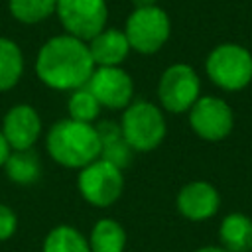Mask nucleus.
<instances>
[{"instance_id": "f257e3e1", "label": "nucleus", "mask_w": 252, "mask_h": 252, "mask_svg": "<svg viewBox=\"0 0 252 252\" xmlns=\"http://www.w3.org/2000/svg\"><path fill=\"white\" fill-rule=\"evenodd\" d=\"M94 71L87 41L69 33L47 39L35 57V73L43 85L55 91H75L89 83Z\"/></svg>"}, {"instance_id": "f03ea898", "label": "nucleus", "mask_w": 252, "mask_h": 252, "mask_svg": "<svg viewBox=\"0 0 252 252\" xmlns=\"http://www.w3.org/2000/svg\"><path fill=\"white\" fill-rule=\"evenodd\" d=\"M45 146L53 161L71 169H83L100 158L96 128L73 118L57 120L47 132Z\"/></svg>"}, {"instance_id": "7ed1b4c3", "label": "nucleus", "mask_w": 252, "mask_h": 252, "mask_svg": "<svg viewBox=\"0 0 252 252\" xmlns=\"http://www.w3.org/2000/svg\"><path fill=\"white\" fill-rule=\"evenodd\" d=\"M205 73L220 91H244L252 83V53L240 43H219L205 59Z\"/></svg>"}, {"instance_id": "20e7f679", "label": "nucleus", "mask_w": 252, "mask_h": 252, "mask_svg": "<svg viewBox=\"0 0 252 252\" xmlns=\"http://www.w3.org/2000/svg\"><path fill=\"white\" fill-rule=\"evenodd\" d=\"M120 128L134 152L156 150L167 134V124L161 108L150 100L130 102L122 114Z\"/></svg>"}, {"instance_id": "39448f33", "label": "nucleus", "mask_w": 252, "mask_h": 252, "mask_svg": "<svg viewBox=\"0 0 252 252\" xmlns=\"http://www.w3.org/2000/svg\"><path fill=\"white\" fill-rule=\"evenodd\" d=\"M126 39L130 47L142 55H152L159 51L171 33V22L163 8L148 6L134 8L124 26Z\"/></svg>"}, {"instance_id": "423d86ee", "label": "nucleus", "mask_w": 252, "mask_h": 252, "mask_svg": "<svg viewBox=\"0 0 252 252\" xmlns=\"http://www.w3.org/2000/svg\"><path fill=\"white\" fill-rule=\"evenodd\" d=\"M201 96V79L187 63L169 65L158 83V98L163 110L171 114L189 112Z\"/></svg>"}, {"instance_id": "0eeeda50", "label": "nucleus", "mask_w": 252, "mask_h": 252, "mask_svg": "<svg viewBox=\"0 0 252 252\" xmlns=\"http://www.w3.org/2000/svg\"><path fill=\"white\" fill-rule=\"evenodd\" d=\"M79 191L93 207H110L124 189V173L120 167L106 159H94L85 165L77 179Z\"/></svg>"}, {"instance_id": "6e6552de", "label": "nucleus", "mask_w": 252, "mask_h": 252, "mask_svg": "<svg viewBox=\"0 0 252 252\" xmlns=\"http://www.w3.org/2000/svg\"><path fill=\"white\" fill-rule=\"evenodd\" d=\"M187 114L191 130L205 142H220L234 128L232 106L215 94H201Z\"/></svg>"}, {"instance_id": "1a4fd4ad", "label": "nucleus", "mask_w": 252, "mask_h": 252, "mask_svg": "<svg viewBox=\"0 0 252 252\" xmlns=\"http://www.w3.org/2000/svg\"><path fill=\"white\" fill-rule=\"evenodd\" d=\"M55 14L65 32L83 41L93 39L106 28V0H57Z\"/></svg>"}, {"instance_id": "9d476101", "label": "nucleus", "mask_w": 252, "mask_h": 252, "mask_svg": "<svg viewBox=\"0 0 252 252\" xmlns=\"http://www.w3.org/2000/svg\"><path fill=\"white\" fill-rule=\"evenodd\" d=\"M87 87L100 106L112 110L126 108L134 96V81L122 67H94Z\"/></svg>"}, {"instance_id": "9b49d317", "label": "nucleus", "mask_w": 252, "mask_h": 252, "mask_svg": "<svg viewBox=\"0 0 252 252\" xmlns=\"http://www.w3.org/2000/svg\"><path fill=\"white\" fill-rule=\"evenodd\" d=\"M177 211L181 217L193 222H203L213 219L220 209V193L219 189L203 179L185 183L175 199Z\"/></svg>"}, {"instance_id": "f8f14e48", "label": "nucleus", "mask_w": 252, "mask_h": 252, "mask_svg": "<svg viewBox=\"0 0 252 252\" xmlns=\"http://www.w3.org/2000/svg\"><path fill=\"white\" fill-rule=\"evenodd\" d=\"M0 130L12 150H30L41 134V118L33 106L16 104L6 112Z\"/></svg>"}, {"instance_id": "ddd939ff", "label": "nucleus", "mask_w": 252, "mask_h": 252, "mask_svg": "<svg viewBox=\"0 0 252 252\" xmlns=\"http://www.w3.org/2000/svg\"><path fill=\"white\" fill-rule=\"evenodd\" d=\"M94 67H120V63L132 51L124 30L104 28L93 39L87 41Z\"/></svg>"}, {"instance_id": "4468645a", "label": "nucleus", "mask_w": 252, "mask_h": 252, "mask_svg": "<svg viewBox=\"0 0 252 252\" xmlns=\"http://www.w3.org/2000/svg\"><path fill=\"white\" fill-rule=\"evenodd\" d=\"M94 128H96L98 142H100V159H106L120 169L128 167L134 159V150L126 142L120 124L104 120L96 124Z\"/></svg>"}, {"instance_id": "2eb2a0df", "label": "nucleus", "mask_w": 252, "mask_h": 252, "mask_svg": "<svg viewBox=\"0 0 252 252\" xmlns=\"http://www.w3.org/2000/svg\"><path fill=\"white\" fill-rule=\"evenodd\" d=\"M220 246L228 252L252 250V217L244 213H228L219 224Z\"/></svg>"}, {"instance_id": "dca6fc26", "label": "nucleus", "mask_w": 252, "mask_h": 252, "mask_svg": "<svg viewBox=\"0 0 252 252\" xmlns=\"http://www.w3.org/2000/svg\"><path fill=\"white\" fill-rule=\"evenodd\" d=\"M6 175L10 181L18 185H32L41 175V161L37 154L30 150H12L6 163H4Z\"/></svg>"}, {"instance_id": "f3484780", "label": "nucleus", "mask_w": 252, "mask_h": 252, "mask_svg": "<svg viewBox=\"0 0 252 252\" xmlns=\"http://www.w3.org/2000/svg\"><path fill=\"white\" fill-rule=\"evenodd\" d=\"M91 252H124L126 230L114 219H100L89 236Z\"/></svg>"}, {"instance_id": "a211bd4d", "label": "nucleus", "mask_w": 252, "mask_h": 252, "mask_svg": "<svg viewBox=\"0 0 252 252\" xmlns=\"http://www.w3.org/2000/svg\"><path fill=\"white\" fill-rule=\"evenodd\" d=\"M24 75V53L20 45L8 37H0V93L10 91Z\"/></svg>"}, {"instance_id": "6ab92c4d", "label": "nucleus", "mask_w": 252, "mask_h": 252, "mask_svg": "<svg viewBox=\"0 0 252 252\" xmlns=\"http://www.w3.org/2000/svg\"><path fill=\"white\" fill-rule=\"evenodd\" d=\"M41 252H91V248L83 232L69 224H59L47 232Z\"/></svg>"}, {"instance_id": "aec40b11", "label": "nucleus", "mask_w": 252, "mask_h": 252, "mask_svg": "<svg viewBox=\"0 0 252 252\" xmlns=\"http://www.w3.org/2000/svg\"><path fill=\"white\" fill-rule=\"evenodd\" d=\"M57 0H8V10L22 24H39L55 14Z\"/></svg>"}, {"instance_id": "412c9836", "label": "nucleus", "mask_w": 252, "mask_h": 252, "mask_svg": "<svg viewBox=\"0 0 252 252\" xmlns=\"http://www.w3.org/2000/svg\"><path fill=\"white\" fill-rule=\"evenodd\" d=\"M100 102L94 98V94L89 91V87H81L71 91V96L67 100V110H69V118L79 120V122H87L93 124L98 114H100Z\"/></svg>"}, {"instance_id": "4be33fe9", "label": "nucleus", "mask_w": 252, "mask_h": 252, "mask_svg": "<svg viewBox=\"0 0 252 252\" xmlns=\"http://www.w3.org/2000/svg\"><path fill=\"white\" fill-rule=\"evenodd\" d=\"M18 228V217L16 213L8 207V205H2L0 203V242L8 240L14 236Z\"/></svg>"}, {"instance_id": "5701e85b", "label": "nucleus", "mask_w": 252, "mask_h": 252, "mask_svg": "<svg viewBox=\"0 0 252 252\" xmlns=\"http://www.w3.org/2000/svg\"><path fill=\"white\" fill-rule=\"evenodd\" d=\"M10 152H12V148H10V144L6 142V138H4V134H2V130H0V165L6 163Z\"/></svg>"}, {"instance_id": "b1692460", "label": "nucleus", "mask_w": 252, "mask_h": 252, "mask_svg": "<svg viewBox=\"0 0 252 252\" xmlns=\"http://www.w3.org/2000/svg\"><path fill=\"white\" fill-rule=\"evenodd\" d=\"M193 252H228V250H224L222 246H213V244H209V246H201V248H197V250H193Z\"/></svg>"}, {"instance_id": "393cba45", "label": "nucleus", "mask_w": 252, "mask_h": 252, "mask_svg": "<svg viewBox=\"0 0 252 252\" xmlns=\"http://www.w3.org/2000/svg\"><path fill=\"white\" fill-rule=\"evenodd\" d=\"M158 0H132L134 8H148V6H156Z\"/></svg>"}, {"instance_id": "a878e982", "label": "nucleus", "mask_w": 252, "mask_h": 252, "mask_svg": "<svg viewBox=\"0 0 252 252\" xmlns=\"http://www.w3.org/2000/svg\"><path fill=\"white\" fill-rule=\"evenodd\" d=\"M250 252H252V250H250Z\"/></svg>"}]
</instances>
